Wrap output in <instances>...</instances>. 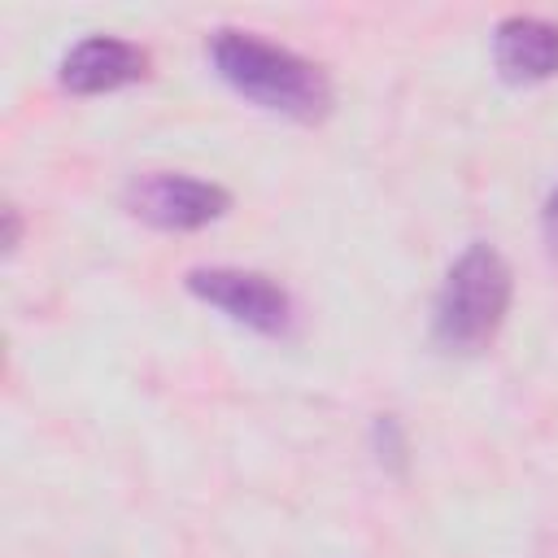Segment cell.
<instances>
[{"instance_id": "3957f363", "label": "cell", "mask_w": 558, "mask_h": 558, "mask_svg": "<svg viewBox=\"0 0 558 558\" xmlns=\"http://www.w3.org/2000/svg\"><path fill=\"white\" fill-rule=\"evenodd\" d=\"M122 205L131 218L157 231H201L231 209V192L222 183L179 174V170H144L122 187Z\"/></svg>"}, {"instance_id": "8992f818", "label": "cell", "mask_w": 558, "mask_h": 558, "mask_svg": "<svg viewBox=\"0 0 558 558\" xmlns=\"http://www.w3.org/2000/svg\"><path fill=\"white\" fill-rule=\"evenodd\" d=\"M493 65L506 83L532 87L558 74V26L545 17H501L493 31Z\"/></svg>"}, {"instance_id": "277c9868", "label": "cell", "mask_w": 558, "mask_h": 558, "mask_svg": "<svg viewBox=\"0 0 558 558\" xmlns=\"http://www.w3.org/2000/svg\"><path fill=\"white\" fill-rule=\"evenodd\" d=\"M187 292L231 323L257 331V336H288L292 331V296L262 270H235V266H196L187 270Z\"/></svg>"}, {"instance_id": "ba28073f", "label": "cell", "mask_w": 558, "mask_h": 558, "mask_svg": "<svg viewBox=\"0 0 558 558\" xmlns=\"http://www.w3.org/2000/svg\"><path fill=\"white\" fill-rule=\"evenodd\" d=\"M22 240V218H17V205H4V253H13Z\"/></svg>"}, {"instance_id": "7a4b0ae2", "label": "cell", "mask_w": 558, "mask_h": 558, "mask_svg": "<svg viewBox=\"0 0 558 558\" xmlns=\"http://www.w3.org/2000/svg\"><path fill=\"white\" fill-rule=\"evenodd\" d=\"M514 279L493 244H471L449 270L432 305V340L445 353H480L497 340Z\"/></svg>"}, {"instance_id": "5b68a950", "label": "cell", "mask_w": 558, "mask_h": 558, "mask_svg": "<svg viewBox=\"0 0 558 558\" xmlns=\"http://www.w3.org/2000/svg\"><path fill=\"white\" fill-rule=\"evenodd\" d=\"M148 78V52L118 35H87L61 57V87L74 96H100Z\"/></svg>"}, {"instance_id": "6da1fadb", "label": "cell", "mask_w": 558, "mask_h": 558, "mask_svg": "<svg viewBox=\"0 0 558 558\" xmlns=\"http://www.w3.org/2000/svg\"><path fill=\"white\" fill-rule=\"evenodd\" d=\"M209 61H214V74L235 96H244L248 105H257L266 113H283L292 122H318L331 109V83H327L323 65H314L310 57H301L283 44H270L262 35L214 31Z\"/></svg>"}, {"instance_id": "52a82bcc", "label": "cell", "mask_w": 558, "mask_h": 558, "mask_svg": "<svg viewBox=\"0 0 558 558\" xmlns=\"http://www.w3.org/2000/svg\"><path fill=\"white\" fill-rule=\"evenodd\" d=\"M541 231H545L549 253L558 257V187L549 192V201H545V209H541Z\"/></svg>"}]
</instances>
